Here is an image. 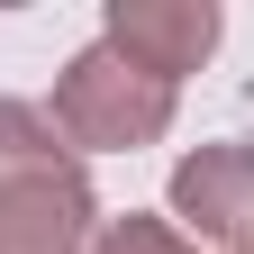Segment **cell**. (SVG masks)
Here are the masks:
<instances>
[{
	"label": "cell",
	"instance_id": "1",
	"mask_svg": "<svg viewBox=\"0 0 254 254\" xmlns=\"http://www.w3.org/2000/svg\"><path fill=\"white\" fill-rule=\"evenodd\" d=\"M100 200L46 109L0 100V254H91Z\"/></svg>",
	"mask_w": 254,
	"mask_h": 254
},
{
	"label": "cell",
	"instance_id": "2",
	"mask_svg": "<svg viewBox=\"0 0 254 254\" xmlns=\"http://www.w3.org/2000/svg\"><path fill=\"white\" fill-rule=\"evenodd\" d=\"M173 91L182 82H164V73H145L136 55H118L109 37L100 46H82L73 64H64V82H55V136L64 145H91V154H136V145H154L173 127Z\"/></svg>",
	"mask_w": 254,
	"mask_h": 254
},
{
	"label": "cell",
	"instance_id": "3",
	"mask_svg": "<svg viewBox=\"0 0 254 254\" xmlns=\"http://www.w3.org/2000/svg\"><path fill=\"white\" fill-rule=\"evenodd\" d=\"M173 218H190L218 254H254V145H200L173 164Z\"/></svg>",
	"mask_w": 254,
	"mask_h": 254
},
{
	"label": "cell",
	"instance_id": "4",
	"mask_svg": "<svg viewBox=\"0 0 254 254\" xmlns=\"http://www.w3.org/2000/svg\"><path fill=\"white\" fill-rule=\"evenodd\" d=\"M100 37L118 55H136L145 73H200V64L218 55V9L209 0H109V18H100Z\"/></svg>",
	"mask_w": 254,
	"mask_h": 254
},
{
	"label": "cell",
	"instance_id": "5",
	"mask_svg": "<svg viewBox=\"0 0 254 254\" xmlns=\"http://www.w3.org/2000/svg\"><path fill=\"white\" fill-rule=\"evenodd\" d=\"M91 254H190V236L173 227V218H145V209H127V218H100Z\"/></svg>",
	"mask_w": 254,
	"mask_h": 254
}]
</instances>
